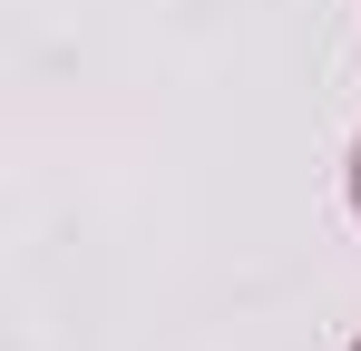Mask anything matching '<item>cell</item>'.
I'll use <instances>...</instances> for the list:
<instances>
[{
  "instance_id": "1",
  "label": "cell",
  "mask_w": 361,
  "mask_h": 351,
  "mask_svg": "<svg viewBox=\"0 0 361 351\" xmlns=\"http://www.w3.org/2000/svg\"><path fill=\"white\" fill-rule=\"evenodd\" d=\"M352 215H361V147H352Z\"/></svg>"
},
{
  "instance_id": "2",
  "label": "cell",
  "mask_w": 361,
  "mask_h": 351,
  "mask_svg": "<svg viewBox=\"0 0 361 351\" xmlns=\"http://www.w3.org/2000/svg\"><path fill=\"white\" fill-rule=\"evenodd\" d=\"M352 351H361V342H352Z\"/></svg>"
}]
</instances>
